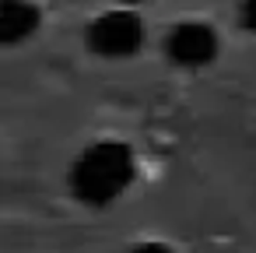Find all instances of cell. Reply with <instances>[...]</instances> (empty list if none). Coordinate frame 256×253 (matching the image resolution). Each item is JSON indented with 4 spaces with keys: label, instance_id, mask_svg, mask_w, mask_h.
<instances>
[{
    "label": "cell",
    "instance_id": "6da1fadb",
    "mask_svg": "<svg viewBox=\"0 0 256 253\" xmlns=\"http://www.w3.org/2000/svg\"><path fill=\"white\" fill-rule=\"evenodd\" d=\"M134 176H137L134 148L123 141H98L84 148L70 165V190L81 204L106 207L130 190Z\"/></svg>",
    "mask_w": 256,
    "mask_h": 253
},
{
    "label": "cell",
    "instance_id": "7a4b0ae2",
    "mask_svg": "<svg viewBox=\"0 0 256 253\" xmlns=\"http://www.w3.org/2000/svg\"><path fill=\"white\" fill-rule=\"evenodd\" d=\"M88 46L98 57H109V60L134 57L144 46V22H140V15H134L130 8H116V11L98 15L88 25Z\"/></svg>",
    "mask_w": 256,
    "mask_h": 253
},
{
    "label": "cell",
    "instance_id": "3957f363",
    "mask_svg": "<svg viewBox=\"0 0 256 253\" xmlns=\"http://www.w3.org/2000/svg\"><path fill=\"white\" fill-rule=\"evenodd\" d=\"M165 53L179 67H207L218 57V36L204 22H182L165 39Z\"/></svg>",
    "mask_w": 256,
    "mask_h": 253
},
{
    "label": "cell",
    "instance_id": "277c9868",
    "mask_svg": "<svg viewBox=\"0 0 256 253\" xmlns=\"http://www.w3.org/2000/svg\"><path fill=\"white\" fill-rule=\"evenodd\" d=\"M36 29H39V8L32 0H4V8H0V43L18 46L28 36H36Z\"/></svg>",
    "mask_w": 256,
    "mask_h": 253
},
{
    "label": "cell",
    "instance_id": "5b68a950",
    "mask_svg": "<svg viewBox=\"0 0 256 253\" xmlns=\"http://www.w3.org/2000/svg\"><path fill=\"white\" fill-rule=\"evenodd\" d=\"M238 18H242V29L256 36V0H242V11H238Z\"/></svg>",
    "mask_w": 256,
    "mask_h": 253
},
{
    "label": "cell",
    "instance_id": "8992f818",
    "mask_svg": "<svg viewBox=\"0 0 256 253\" xmlns=\"http://www.w3.org/2000/svg\"><path fill=\"white\" fill-rule=\"evenodd\" d=\"M130 253H176V249L165 246V242H140V246H134Z\"/></svg>",
    "mask_w": 256,
    "mask_h": 253
},
{
    "label": "cell",
    "instance_id": "52a82bcc",
    "mask_svg": "<svg viewBox=\"0 0 256 253\" xmlns=\"http://www.w3.org/2000/svg\"><path fill=\"white\" fill-rule=\"evenodd\" d=\"M123 4H126V8H134V4H148V0H123Z\"/></svg>",
    "mask_w": 256,
    "mask_h": 253
}]
</instances>
